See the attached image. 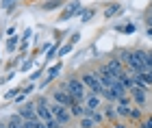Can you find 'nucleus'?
I'll list each match as a JSON object with an SVG mask.
<instances>
[{
    "instance_id": "obj_12",
    "label": "nucleus",
    "mask_w": 152,
    "mask_h": 128,
    "mask_svg": "<svg viewBox=\"0 0 152 128\" xmlns=\"http://www.w3.org/2000/svg\"><path fill=\"white\" fill-rule=\"evenodd\" d=\"M102 98H104L107 102L115 104V102H117V98H120V93H117L113 87H104V91H102Z\"/></svg>"
},
{
    "instance_id": "obj_25",
    "label": "nucleus",
    "mask_w": 152,
    "mask_h": 128,
    "mask_svg": "<svg viewBox=\"0 0 152 128\" xmlns=\"http://www.w3.org/2000/svg\"><path fill=\"white\" fill-rule=\"evenodd\" d=\"M9 124H15V126H22L24 124V117L20 115V113H13V115L9 117Z\"/></svg>"
},
{
    "instance_id": "obj_21",
    "label": "nucleus",
    "mask_w": 152,
    "mask_h": 128,
    "mask_svg": "<svg viewBox=\"0 0 152 128\" xmlns=\"http://www.w3.org/2000/svg\"><path fill=\"white\" fill-rule=\"evenodd\" d=\"M18 2H20V0H0V7H2L7 13H11V11L18 7Z\"/></svg>"
},
{
    "instance_id": "obj_27",
    "label": "nucleus",
    "mask_w": 152,
    "mask_h": 128,
    "mask_svg": "<svg viewBox=\"0 0 152 128\" xmlns=\"http://www.w3.org/2000/svg\"><path fill=\"white\" fill-rule=\"evenodd\" d=\"M20 91H22V89H20V87H13V89H9V91L4 93V100H13V98H15V96H18Z\"/></svg>"
},
{
    "instance_id": "obj_34",
    "label": "nucleus",
    "mask_w": 152,
    "mask_h": 128,
    "mask_svg": "<svg viewBox=\"0 0 152 128\" xmlns=\"http://www.w3.org/2000/svg\"><path fill=\"white\" fill-rule=\"evenodd\" d=\"M11 35H15V28H13V26H9V28H7V37H11Z\"/></svg>"
},
{
    "instance_id": "obj_9",
    "label": "nucleus",
    "mask_w": 152,
    "mask_h": 128,
    "mask_svg": "<svg viewBox=\"0 0 152 128\" xmlns=\"http://www.w3.org/2000/svg\"><path fill=\"white\" fill-rule=\"evenodd\" d=\"M83 104H85L87 109H100V106H102V96L87 91V96H85V100H83Z\"/></svg>"
},
{
    "instance_id": "obj_23",
    "label": "nucleus",
    "mask_w": 152,
    "mask_h": 128,
    "mask_svg": "<svg viewBox=\"0 0 152 128\" xmlns=\"http://www.w3.org/2000/svg\"><path fill=\"white\" fill-rule=\"evenodd\" d=\"M78 124H80V128H94L96 124H94V119L91 117H87V115H83L80 119H78Z\"/></svg>"
},
{
    "instance_id": "obj_15",
    "label": "nucleus",
    "mask_w": 152,
    "mask_h": 128,
    "mask_svg": "<svg viewBox=\"0 0 152 128\" xmlns=\"http://www.w3.org/2000/svg\"><path fill=\"white\" fill-rule=\"evenodd\" d=\"M120 11H122V4H120V2H111V4H109L107 9H104V17L109 20V17L117 15V13H120Z\"/></svg>"
},
{
    "instance_id": "obj_17",
    "label": "nucleus",
    "mask_w": 152,
    "mask_h": 128,
    "mask_svg": "<svg viewBox=\"0 0 152 128\" xmlns=\"http://www.w3.org/2000/svg\"><path fill=\"white\" fill-rule=\"evenodd\" d=\"M20 39H22V37H18V35L7 37V52H15L18 46H20Z\"/></svg>"
},
{
    "instance_id": "obj_35",
    "label": "nucleus",
    "mask_w": 152,
    "mask_h": 128,
    "mask_svg": "<svg viewBox=\"0 0 152 128\" xmlns=\"http://www.w3.org/2000/svg\"><path fill=\"white\" fill-rule=\"evenodd\" d=\"M111 126H113V128H126V126H124V124H122V122H113V124H111Z\"/></svg>"
},
{
    "instance_id": "obj_37",
    "label": "nucleus",
    "mask_w": 152,
    "mask_h": 128,
    "mask_svg": "<svg viewBox=\"0 0 152 128\" xmlns=\"http://www.w3.org/2000/svg\"><path fill=\"white\" fill-rule=\"evenodd\" d=\"M146 35H148V37H152V26H146Z\"/></svg>"
},
{
    "instance_id": "obj_7",
    "label": "nucleus",
    "mask_w": 152,
    "mask_h": 128,
    "mask_svg": "<svg viewBox=\"0 0 152 128\" xmlns=\"http://www.w3.org/2000/svg\"><path fill=\"white\" fill-rule=\"evenodd\" d=\"M18 113L26 119V122H35V119L39 117L37 115V109H35V102H26L24 106H20V109H18Z\"/></svg>"
},
{
    "instance_id": "obj_38",
    "label": "nucleus",
    "mask_w": 152,
    "mask_h": 128,
    "mask_svg": "<svg viewBox=\"0 0 152 128\" xmlns=\"http://www.w3.org/2000/svg\"><path fill=\"white\" fill-rule=\"evenodd\" d=\"M7 128H22V126H15V124H7Z\"/></svg>"
},
{
    "instance_id": "obj_26",
    "label": "nucleus",
    "mask_w": 152,
    "mask_h": 128,
    "mask_svg": "<svg viewBox=\"0 0 152 128\" xmlns=\"http://www.w3.org/2000/svg\"><path fill=\"white\" fill-rule=\"evenodd\" d=\"M28 39H20V46H18V50L22 52V57H26V52H28Z\"/></svg>"
},
{
    "instance_id": "obj_36",
    "label": "nucleus",
    "mask_w": 152,
    "mask_h": 128,
    "mask_svg": "<svg viewBox=\"0 0 152 128\" xmlns=\"http://www.w3.org/2000/svg\"><path fill=\"white\" fill-rule=\"evenodd\" d=\"M146 26H152V13H150V15L146 17Z\"/></svg>"
},
{
    "instance_id": "obj_16",
    "label": "nucleus",
    "mask_w": 152,
    "mask_h": 128,
    "mask_svg": "<svg viewBox=\"0 0 152 128\" xmlns=\"http://www.w3.org/2000/svg\"><path fill=\"white\" fill-rule=\"evenodd\" d=\"M94 15H96V9H94V7H85V9H83V13L78 15V20H80L83 24H87Z\"/></svg>"
},
{
    "instance_id": "obj_24",
    "label": "nucleus",
    "mask_w": 152,
    "mask_h": 128,
    "mask_svg": "<svg viewBox=\"0 0 152 128\" xmlns=\"http://www.w3.org/2000/svg\"><path fill=\"white\" fill-rule=\"evenodd\" d=\"M72 50H74V44H63V46H59V57H65V55H70Z\"/></svg>"
},
{
    "instance_id": "obj_20",
    "label": "nucleus",
    "mask_w": 152,
    "mask_h": 128,
    "mask_svg": "<svg viewBox=\"0 0 152 128\" xmlns=\"http://www.w3.org/2000/svg\"><path fill=\"white\" fill-rule=\"evenodd\" d=\"M59 46H61V39H59L57 44H52V46H50V50L46 52V61H52V59L59 55Z\"/></svg>"
},
{
    "instance_id": "obj_10",
    "label": "nucleus",
    "mask_w": 152,
    "mask_h": 128,
    "mask_svg": "<svg viewBox=\"0 0 152 128\" xmlns=\"http://www.w3.org/2000/svg\"><path fill=\"white\" fill-rule=\"evenodd\" d=\"M100 111L104 113V119H109V122H117V113H115V104H111V102H107V104H102L100 106Z\"/></svg>"
},
{
    "instance_id": "obj_4",
    "label": "nucleus",
    "mask_w": 152,
    "mask_h": 128,
    "mask_svg": "<svg viewBox=\"0 0 152 128\" xmlns=\"http://www.w3.org/2000/svg\"><path fill=\"white\" fill-rule=\"evenodd\" d=\"M61 70H63V65H61V61H59V63H54L52 67H48V70H46V78H41V83H39L37 87H39V89H46V87L50 85L54 78H59Z\"/></svg>"
},
{
    "instance_id": "obj_40",
    "label": "nucleus",
    "mask_w": 152,
    "mask_h": 128,
    "mask_svg": "<svg viewBox=\"0 0 152 128\" xmlns=\"http://www.w3.org/2000/svg\"><path fill=\"white\" fill-rule=\"evenodd\" d=\"M0 128H7V124H0Z\"/></svg>"
},
{
    "instance_id": "obj_31",
    "label": "nucleus",
    "mask_w": 152,
    "mask_h": 128,
    "mask_svg": "<svg viewBox=\"0 0 152 128\" xmlns=\"http://www.w3.org/2000/svg\"><path fill=\"white\" fill-rule=\"evenodd\" d=\"M80 39V33H72V37H70V44H76Z\"/></svg>"
},
{
    "instance_id": "obj_6",
    "label": "nucleus",
    "mask_w": 152,
    "mask_h": 128,
    "mask_svg": "<svg viewBox=\"0 0 152 128\" xmlns=\"http://www.w3.org/2000/svg\"><path fill=\"white\" fill-rule=\"evenodd\" d=\"M50 98L54 100V102L63 104V106H70L72 102H76V100L70 96V91H65V89H54V91L50 93Z\"/></svg>"
},
{
    "instance_id": "obj_13",
    "label": "nucleus",
    "mask_w": 152,
    "mask_h": 128,
    "mask_svg": "<svg viewBox=\"0 0 152 128\" xmlns=\"http://www.w3.org/2000/svg\"><path fill=\"white\" fill-rule=\"evenodd\" d=\"M65 2L63 0H46L44 4H41V11H57V9H61Z\"/></svg>"
},
{
    "instance_id": "obj_32",
    "label": "nucleus",
    "mask_w": 152,
    "mask_h": 128,
    "mask_svg": "<svg viewBox=\"0 0 152 128\" xmlns=\"http://www.w3.org/2000/svg\"><path fill=\"white\" fill-rule=\"evenodd\" d=\"M31 37H33V31H31V28H26V31L22 33V39H31Z\"/></svg>"
},
{
    "instance_id": "obj_39",
    "label": "nucleus",
    "mask_w": 152,
    "mask_h": 128,
    "mask_svg": "<svg viewBox=\"0 0 152 128\" xmlns=\"http://www.w3.org/2000/svg\"><path fill=\"white\" fill-rule=\"evenodd\" d=\"M57 128H65V126H63V124H59V126H57Z\"/></svg>"
},
{
    "instance_id": "obj_11",
    "label": "nucleus",
    "mask_w": 152,
    "mask_h": 128,
    "mask_svg": "<svg viewBox=\"0 0 152 128\" xmlns=\"http://www.w3.org/2000/svg\"><path fill=\"white\" fill-rule=\"evenodd\" d=\"M67 109H70L72 117H76V119H80L83 115H85V104H83V102H72Z\"/></svg>"
},
{
    "instance_id": "obj_22",
    "label": "nucleus",
    "mask_w": 152,
    "mask_h": 128,
    "mask_svg": "<svg viewBox=\"0 0 152 128\" xmlns=\"http://www.w3.org/2000/svg\"><path fill=\"white\" fill-rule=\"evenodd\" d=\"M143 117V111H141V106H130V115H128V119H133V122H135V119H141Z\"/></svg>"
},
{
    "instance_id": "obj_33",
    "label": "nucleus",
    "mask_w": 152,
    "mask_h": 128,
    "mask_svg": "<svg viewBox=\"0 0 152 128\" xmlns=\"http://www.w3.org/2000/svg\"><path fill=\"white\" fill-rule=\"evenodd\" d=\"M48 50H50V44H41L39 46V52H48Z\"/></svg>"
},
{
    "instance_id": "obj_8",
    "label": "nucleus",
    "mask_w": 152,
    "mask_h": 128,
    "mask_svg": "<svg viewBox=\"0 0 152 128\" xmlns=\"http://www.w3.org/2000/svg\"><path fill=\"white\" fill-rule=\"evenodd\" d=\"M107 65H109V70H111V74H113L115 78L120 76V74H122L124 70H126V65H124V61H122V59L117 57V55L109 59V61H107Z\"/></svg>"
},
{
    "instance_id": "obj_19",
    "label": "nucleus",
    "mask_w": 152,
    "mask_h": 128,
    "mask_svg": "<svg viewBox=\"0 0 152 128\" xmlns=\"http://www.w3.org/2000/svg\"><path fill=\"white\" fill-rule=\"evenodd\" d=\"M115 113H117V117H124L126 119L128 115H130V106H126V104H115Z\"/></svg>"
},
{
    "instance_id": "obj_29",
    "label": "nucleus",
    "mask_w": 152,
    "mask_h": 128,
    "mask_svg": "<svg viewBox=\"0 0 152 128\" xmlns=\"http://www.w3.org/2000/svg\"><path fill=\"white\" fill-rule=\"evenodd\" d=\"M139 128H152V115H146L141 119V124H139Z\"/></svg>"
},
{
    "instance_id": "obj_41",
    "label": "nucleus",
    "mask_w": 152,
    "mask_h": 128,
    "mask_svg": "<svg viewBox=\"0 0 152 128\" xmlns=\"http://www.w3.org/2000/svg\"><path fill=\"white\" fill-rule=\"evenodd\" d=\"M150 13H152V2H150Z\"/></svg>"
},
{
    "instance_id": "obj_3",
    "label": "nucleus",
    "mask_w": 152,
    "mask_h": 128,
    "mask_svg": "<svg viewBox=\"0 0 152 128\" xmlns=\"http://www.w3.org/2000/svg\"><path fill=\"white\" fill-rule=\"evenodd\" d=\"M83 2L80 0H70L67 4H63V11H61V15H59V22H67V20H72V17H78L80 13H83Z\"/></svg>"
},
{
    "instance_id": "obj_5",
    "label": "nucleus",
    "mask_w": 152,
    "mask_h": 128,
    "mask_svg": "<svg viewBox=\"0 0 152 128\" xmlns=\"http://www.w3.org/2000/svg\"><path fill=\"white\" fill-rule=\"evenodd\" d=\"M128 93H130V98H133V102H135L137 106H141V109H143V106L148 104V91H146V89H141V87L135 85Z\"/></svg>"
},
{
    "instance_id": "obj_1",
    "label": "nucleus",
    "mask_w": 152,
    "mask_h": 128,
    "mask_svg": "<svg viewBox=\"0 0 152 128\" xmlns=\"http://www.w3.org/2000/svg\"><path fill=\"white\" fill-rule=\"evenodd\" d=\"M65 83H67V91H70V96L76 100V102H83L85 96H87V87L83 85L80 76H70Z\"/></svg>"
},
{
    "instance_id": "obj_18",
    "label": "nucleus",
    "mask_w": 152,
    "mask_h": 128,
    "mask_svg": "<svg viewBox=\"0 0 152 128\" xmlns=\"http://www.w3.org/2000/svg\"><path fill=\"white\" fill-rule=\"evenodd\" d=\"M115 31H120V33H124V35H133V33L137 31V26H135L133 22H126L124 26H115Z\"/></svg>"
},
{
    "instance_id": "obj_14",
    "label": "nucleus",
    "mask_w": 152,
    "mask_h": 128,
    "mask_svg": "<svg viewBox=\"0 0 152 128\" xmlns=\"http://www.w3.org/2000/svg\"><path fill=\"white\" fill-rule=\"evenodd\" d=\"M35 109H37V115H39V119H44V122H48V119H52V113H50V109H48V104H35Z\"/></svg>"
},
{
    "instance_id": "obj_42",
    "label": "nucleus",
    "mask_w": 152,
    "mask_h": 128,
    "mask_svg": "<svg viewBox=\"0 0 152 128\" xmlns=\"http://www.w3.org/2000/svg\"><path fill=\"white\" fill-rule=\"evenodd\" d=\"M111 128H113V126H111Z\"/></svg>"
},
{
    "instance_id": "obj_28",
    "label": "nucleus",
    "mask_w": 152,
    "mask_h": 128,
    "mask_svg": "<svg viewBox=\"0 0 152 128\" xmlns=\"http://www.w3.org/2000/svg\"><path fill=\"white\" fill-rule=\"evenodd\" d=\"M41 74H44V67H37V70H35V72H33L31 76H28V80H31V83H35V80H39V76H41Z\"/></svg>"
},
{
    "instance_id": "obj_30",
    "label": "nucleus",
    "mask_w": 152,
    "mask_h": 128,
    "mask_svg": "<svg viewBox=\"0 0 152 128\" xmlns=\"http://www.w3.org/2000/svg\"><path fill=\"white\" fill-rule=\"evenodd\" d=\"M31 67H33V59H26V61L22 63V67H20V72H22V74H26V72L31 70Z\"/></svg>"
},
{
    "instance_id": "obj_2",
    "label": "nucleus",
    "mask_w": 152,
    "mask_h": 128,
    "mask_svg": "<svg viewBox=\"0 0 152 128\" xmlns=\"http://www.w3.org/2000/svg\"><path fill=\"white\" fill-rule=\"evenodd\" d=\"M80 80H83V85L87 87V91L102 96V91H104V85L100 83V78H98V74H96V72H85V74H80Z\"/></svg>"
}]
</instances>
